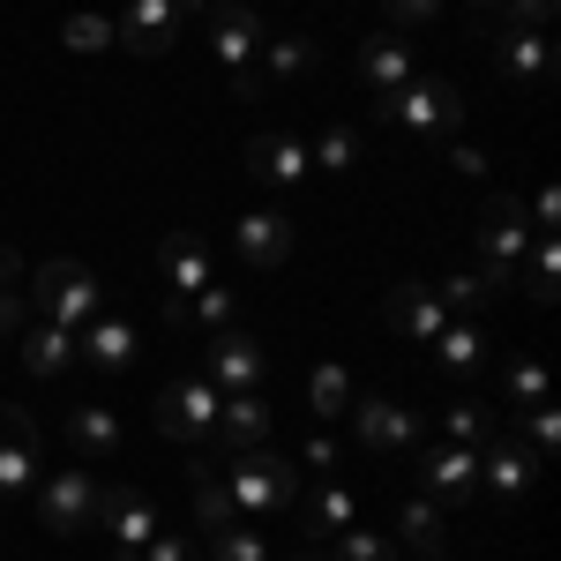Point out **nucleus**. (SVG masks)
Masks as SVG:
<instances>
[{"instance_id":"1","label":"nucleus","mask_w":561,"mask_h":561,"mask_svg":"<svg viewBox=\"0 0 561 561\" xmlns=\"http://www.w3.org/2000/svg\"><path fill=\"white\" fill-rule=\"evenodd\" d=\"M225 494H232V510L248 524H262V517H277L285 502H300V465H285L270 449H240L225 465Z\"/></svg>"},{"instance_id":"2","label":"nucleus","mask_w":561,"mask_h":561,"mask_svg":"<svg viewBox=\"0 0 561 561\" xmlns=\"http://www.w3.org/2000/svg\"><path fill=\"white\" fill-rule=\"evenodd\" d=\"M375 121H389L404 135H457L465 128V98H457L449 76H412L404 90L375 98Z\"/></svg>"},{"instance_id":"3","label":"nucleus","mask_w":561,"mask_h":561,"mask_svg":"<svg viewBox=\"0 0 561 561\" xmlns=\"http://www.w3.org/2000/svg\"><path fill=\"white\" fill-rule=\"evenodd\" d=\"M31 300H38L45 322H60V330H83L105 314V293H98V277H90L83 262H38L31 270Z\"/></svg>"},{"instance_id":"4","label":"nucleus","mask_w":561,"mask_h":561,"mask_svg":"<svg viewBox=\"0 0 561 561\" xmlns=\"http://www.w3.org/2000/svg\"><path fill=\"white\" fill-rule=\"evenodd\" d=\"M262 15H255V0H210V45H217V60L232 68V83L255 98L262 90V68H255V53H262Z\"/></svg>"},{"instance_id":"5","label":"nucleus","mask_w":561,"mask_h":561,"mask_svg":"<svg viewBox=\"0 0 561 561\" xmlns=\"http://www.w3.org/2000/svg\"><path fill=\"white\" fill-rule=\"evenodd\" d=\"M524 255H531V217H524V203L517 195H486V210H479V262H486V277L510 285Z\"/></svg>"},{"instance_id":"6","label":"nucleus","mask_w":561,"mask_h":561,"mask_svg":"<svg viewBox=\"0 0 561 561\" xmlns=\"http://www.w3.org/2000/svg\"><path fill=\"white\" fill-rule=\"evenodd\" d=\"M158 277H165V293H173V307H165V322H173V330H187V300H195L203 285H217L210 240H203V232H173V240L158 248Z\"/></svg>"},{"instance_id":"7","label":"nucleus","mask_w":561,"mask_h":561,"mask_svg":"<svg viewBox=\"0 0 561 561\" xmlns=\"http://www.w3.org/2000/svg\"><path fill=\"white\" fill-rule=\"evenodd\" d=\"M105 524V547H113V561H142V547L158 539V510L135 494V486H98V517Z\"/></svg>"},{"instance_id":"8","label":"nucleus","mask_w":561,"mask_h":561,"mask_svg":"<svg viewBox=\"0 0 561 561\" xmlns=\"http://www.w3.org/2000/svg\"><path fill=\"white\" fill-rule=\"evenodd\" d=\"M270 375V352L248 337V330H210V352H203V382L217 397H240V389H262Z\"/></svg>"},{"instance_id":"9","label":"nucleus","mask_w":561,"mask_h":561,"mask_svg":"<svg viewBox=\"0 0 561 561\" xmlns=\"http://www.w3.org/2000/svg\"><path fill=\"white\" fill-rule=\"evenodd\" d=\"M210 427H217V389L203 382V375H187V382H165L158 389V434L165 442H210Z\"/></svg>"},{"instance_id":"10","label":"nucleus","mask_w":561,"mask_h":561,"mask_svg":"<svg viewBox=\"0 0 561 561\" xmlns=\"http://www.w3.org/2000/svg\"><path fill=\"white\" fill-rule=\"evenodd\" d=\"M38 517L45 531H90V517H98V472H83V465H60V472L38 486Z\"/></svg>"},{"instance_id":"11","label":"nucleus","mask_w":561,"mask_h":561,"mask_svg":"<svg viewBox=\"0 0 561 561\" xmlns=\"http://www.w3.org/2000/svg\"><path fill=\"white\" fill-rule=\"evenodd\" d=\"M23 494H38V427H31V412H0V502H23Z\"/></svg>"},{"instance_id":"12","label":"nucleus","mask_w":561,"mask_h":561,"mask_svg":"<svg viewBox=\"0 0 561 561\" xmlns=\"http://www.w3.org/2000/svg\"><path fill=\"white\" fill-rule=\"evenodd\" d=\"M352 420H359V449L367 457H412L420 449V420L404 404H389V397H359Z\"/></svg>"},{"instance_id":"13","label":"nucleus","mask_w":561,"mask_h":561,"mask_svg":"<svg viewBox=\"0 0 561 561\" xmlns=\"http://www.w3.org/2000/svg\"><path fill=\"white\" fill-rule=\"evenodd\" d=\"M180 0H128V15L113 23V45H128V53H142V60H158L165 45H180Z\"/></svg>"},{"instance_id":"14","label":"nucleus","mask_w":561,"mask_h":561,"mask_svg":"<svg viewBox=\"0 0 561 561\" xmlns=\"http://www.w3.org/2000/svg\"><path fill=\"white\" fill-rule=\"evenodd\" d=\"M412 465H420L434 502H465V494L479 486V449L472 442H434V449H420Z\"/></svg>"},{"instance_id":"15","label":"nucleus","mask_w":561,"mask_h":561,"mask_svg":"<svg viewBox=\"0 0 561 561\" xmlns=\"http://www.w3.org/2000/svg\"><path fill=\"white\" fill-rule=\"evenodd\" d=\"M270 427H277V420H270V404H262V389H240V397H217V449H232V457H240V449H262V442H270Z\"/></svg>"},{"instance_id":"16","label":"nucleus","mask_w":561,"mask_h":561,"mask_svg":"<svg viewBox=\"0 0 561 561\" xmlns=\"http://www.w3.org/2000/svg\"><path fill=\"white\" fill-rule=\"evenodd\" d=\"M232 248H240V262H248V270H277V262L293 255V217L248 210L240 225H232Z\"/></svg>"},{"instance_id":"17","label":"nucleus","mask_w":561,"mask_h":561,"mask_svg":"<svg viewBox=\"0 0 561 561\" xmlns=\"http://www.w3.org/2000/svg\"><path fill=\"white\" fill-rule=\"evenodd\" d=\"M15 359H23V375H38V382H53V375H68L76 367V330H60V322H23V345H15Z\"/></svg>"},{"instance_id":"18","label":"nucleus","mask_w":561,"mask_h":561,"mask_svg":"<svg viewBox=\"0 0 561 561\" xmlns=\"http://www.w3.org/2000/svg\"><path fill=\"white\" fill-rule=\"evenodd\" d=\"M382 314L404 330V337H412V345H434V337H442V322H449V314H442V300H434V285H412V277H404V285H389Z\"/></svg>"},{"instance_id":"19","label":"nucleus","mask_w":561,"mask_h":561,"mask_svg":"<svg viewBox=\"0 0 561 561\" xmlns=\"http://www.w3.org/2000/svg\"><path fill=\"white\" fill-rule=\"evenodd\" d=\"M248 173L270 180V187H300L314 165H307V142H300V135H255V142H248Z\"/></svg>"},{"instance_id":"20","label":"nucleus","mask_w":561,"mask_h":561,"mask_svg":"<svg viewBox=\"0 0 561 561\" xmlns=\"http://www.w3.org/2000/svg\"><path fill=\"white\" fill-rule=\"evenodd\" d=\"M68 442H76V457L113 465V457H121V442H128V427H121V412H113V404H76V412H68Z\"/></svg>"},{"instance_id":"21","label":"nucleus","mask_w":561,"mask_h":561,"mask_svg":"<svg viewBox=\"0 0 561 561\" xmlns=\"http://www.w3.org/2000/svg\"><path fill=\"white\" fill-rule=\"evenodd\" d=\"M479 479L510 502V494H524V486L539 479V457H531L524 442H502V434H494V442H479Z\"/></svg>"},{"instance_id":"22","label":"nucleus","mask_w":561,"mask_h":561,"mask_svg":"<svg viewBox=\"0 0 561 561\" xmlns=\"http://www.w3.org/2000/svg\"><path fill=\"white\" fill-rule=\"evenodd\" d=\"M76 359L105 367V375H121V367H135V330L121 322V314H98V322L76 330Z\"/></svg>"},{"instance_id":"23","label":"nucleus","mask_w":561,"mask_h":561,"mask_svg":"<svg viewBox=\"0 0 561 561\" xmlns=\"http://www.w3.org/2000/svg\"><path fill=\"white\" fill-rule=\"evenodd\" d=\"M359 76H367V90L375 98H389V90H404L420 68H412V45H397V38H367L359 45Z\"/></svg>"},{"instance_id":"24","label":"nucleus","mask_w":561,"mask_h":561,"mask_svg":"<svg viewBox=\"0 0 561 561\" xmlns=\"http://www.w3.org/2000/svg\"><path fill=\"white\" fill-rule=\"evenodd\" d=\"M502 76H517V83H547V68H554V45H547V31H502Z\"/></svg>"},{"instance_id":"25","label":"nucleus","mask_w":561,"mask_h":561,"mask_svg":"<svg viewBox=\"0 0 561 561\" xmlns=\"http://www.w3.org/2000/svg\"><path fill=\"white\" fill-rule=\"evenodd\" d=\"M322 53H314V38L307 31H285V38H262V53H255V68H262V83L277 76V83H293V76H307Z\"/></svg>"},{"instance_id":"26","label":"nucleus","mask_w":561,"mask_h":561,"mask_svg":"<svg viewBox=\"0 0 561 561\" xmlns=\"http://www.w3.org/2000/svg\"><path fill=\"white\" fill-rule=\"evenodd\" d=\"M442 531H449V517H442L434 494H412V502L397 510V539H404L412 554H442Z\"/></svg>"},{"instance_id":"27","label":"nucleus","mask_w":561,"mask_h":561,"mask_svg":"<svg viewBox=\"0 0 561 561\" xmlns=\"http://www.w3.org/2000/svg\"><path fill=\"white\" fill-rule=\"evenodd\" d=\"M187 494H195V524H203V531H225V524H248L240 510H232V494H225V479H217L210 465H195V472H187Z\"/></svg>"},{"instance_id":"28","label":"nucleus","mask_w":561,"mask_h":561,"mask_svg":"<svg viewBox=\"0 0 561 561\" xmlns=\"http://www.w3.org/2000/svg\"><path fill=\"white\" fill-rule=\"evenodd\" d=\"M434 359H442L449 375H472L479 359H486V337H479V322L449 314V322H442V337H434Z\"/></svg>"},{"instance_id":"29","label":"nucleus","mask_w":561,"mask_h":561,"mask_svg":"<svg viewBox=\"0 0 561 561\" xmlns=\"http://www.w3.org/2000/svg\"><path fill=\"white\" fill-rule=\"evenodd\" d=\"M352 517H359L352 486H314V494H307V531H314V539H337V531H352Z\"/></svg>"},{"instance_id":"30","label":"nucleus","mask_w":561,"mask_h":561,"mask_svg":"<svg viewBox=\"0 0 561 561\" xmlns=\"http://www.w3.org/2000/svg\"><path fill=\"white\" fill-rule=\"evenodd\" d=\"M494 293H502V285H494L486 270H457V277H442V285H434L442 314H479V307L494 300Z\"/></svg>"},{"instance_id":"31","label":"nucleus","mask_w":561,"mask_h":561,"mask_svg":"<svg viewBox=\"0 0 561 561\" xmlns=\"http://www.w3.org/2000/svg\"><path fill=\"white\" fill-rule=\"evenodd\" d=\"M352 158H359V135H352V128H314L307 165H322V173H352Z\"/></svg>"},{"instance_id":"32","label":"nucleus","mask_w":561,"mask_h":561,"mask_svg":"<svg viewBox=\"0 0 561 561\" xmlns=\"http://www.w3.org/2000/svg\"><path fill=\"white\" fill-rule=\"evenodd\" d=\"M307 404H314L322 420L352 412V375H345V367H314V375H307Z\"/></svg>"},{"instance_id":"33","label":"nucleus","mask_w":561,"mask_h":561,"mask_svg":"<svg viewBox=\"0 0 561 561\" xmlns=\"http://www.w3.org/2000/svg\"><path fill=\"white\" fill-rule=\"evenodd\" d=\"M442 442H494V420H486V404H472V397H457L449 412H442Z\"/></svg>"},{"instance_id":"34","label":"nucleus","mask_w":561,"mask_h":561,"mask_svg":"<svg viewBox=\"0 0 561 561\" xmlns=\"http://www.w3.org/2000/svg\"><path fill=\"white\" fill-rule=\"evenodd\" d=\"M210 561H270V539L255 524H225V531H210Z\"/></svg>"},{"instance_id":"35","label":"nucleus","mask_w":561,"mask_h":561,"mask_svg":"<svg viewBox=\"0 0 561 561\" xmlns=\"http://www.w3.org/2000/svg\"><path fill=\"white\" fill-rule=\"evenodd\" d=\"M60 45H68V53H105V45H113V15H68V23H60Z\"/></svg>"},{"instance_id":"36","label":"nucleus","mask_w":561,"mask_h":561,"mask_svg":"<svg viewBox=\"0 0 561 561\" xmlns=\"http://www.w3.org/2000/svg\"><path fill=\"white\" fill-rule=\"evenodd\" d=\"M531 240H539V255H531V285H524V293L547 307L554 300V277H561V248H554V232H531Z\"/></svg>"},{"instance_id":"37","label":"nucleus","mask_w":561,"mask_h":561,"mask_svg":"<svg viewBox=\"0 0 561 561\" xmlns=\"http://www.w3.org/2000/svg\"><path fill=\"white\" fill-rule=\"evenodd\" d=\"M187 322H203V330H232V293H225V285H203V293L187 300Z\"/></svg>"},{"instance_id":"38","label":"nucleus","mask_w":561,"mask_h":561,"mask_svg":"<svg viewBox=\"0 0 561 561\" xmlns=\"http://www.w3.org/2000/svg\"><path fill=\"white\" fill-rule=\"evenodd\" d=\"M524 412H531V420H524V449L547 465V457H554V397H547V404H524Z\"/></svg>"},{"instance_id":"39","label":"nucleus","mask_w":561,"mask_h":561,"mask_svg":"<svg viewBox=\"0 0 561 561\" xmlns=\"http://www.w3.org/2000/svg\"><path fill=\"white\" fill-rule=\"evenodd\" d=\"M330 561H389V539L352 524V531H337V554H330Z\"/></svg>"},{"instance_id":"40","label":"nucleus","mask_w":561,"mask_h":561,"mask_svg":"<svg viewBox=\"0 0 561 561\" xmlns=\"http://www.w3.org/2000/svg\"><path fill=\"white\" fill-rule=\"evenodd\" d=\"M510 397L517 404H547V367L539 359H510Z\"/></svg>"},{"instance_id":"41","label":"nucleus","mask_w":561,"mask_h":561,"mask_svg":"<svg viewBox=\"0 0 561 561\" xmlns=\"http://www.w3.org/2000/svg\"><path fill=\"white\" fill-rule=\"evenodd\" d=\"M142 561H195V539H187V531H158V539L142 547Z\"/></svg>"},{"instance_id":"42","label":"nucleus","mask_w":561,"mask_h":561,"mask_svg":"<svg viewBox=\"0 0 561 561\" xmlns=\"http://www.w3.org/2000/svg\"><path fill=\"white\" fill-rule=\"evenodd\" d=\"M554 8H561V0H510V23H517V31H547Z\"/></svg>"},{"instance_id":"43","label":"nucleus","mask_w":561,"mask_h":561,"mask_svg":"<svg viewBox=\"0 0 561 561\" xmlns=\"http://www.w3.org/2000/svg\"><path fill=\"white\" fill-rule=\"evenodd\" d=\"M389 23H427V15H442V0H382Z\"/></svg>"},{"instance_id":"44","label":"nucleus","mask_w":561,"mask_h":561,"mask_svg":"<svg viewBox=\"0 0 561 561\" xmlns=\"http://www.w3.org/2000/svg\"><path fill=\"white\" fill-rule=\"evenodd\" d=\"M300 465H314V472H330V465H337V449H330V434H314V442H307V449H300Z\"/></svg>"},{"instance_id":"45","label":"nucleus","mask_w":561,"mask_h":561,"mask_svg":"<svg viewBox=\"0 0 561 561\" xmlns=\"http://www.w3.org/2000/svg\"><path fill=\"white\" fill-rule=\"evenodd\" d=\"M449 165H457V173H472V180H479V173H486V158H479L472 142H457V158H449Z\"/></svg>"},{"instance_id":"46","label":"nucleus","mask_w":561,"mask_h":561,"mask_svg":"<svg viewBox=\"0 0 561 561\" xmlns=\"http://www.w3.org/2000/svg\"><path fill=\"white\" fill-rule=\"evenodd\" d=\"M0 330H23V300L15 293H0Z\"/></svg>"},{"instance_id":"47","label":"nucleus","mask_w":561,"mask_h":561,"mask_svg":"<svg viewBox=\"0 0 561 561\" xmlns=\"http://www.w3.org/2000/svg\"><path fill=\"white\" fill-rule=\"evenodd\" d=\"M472 8H494V0H472Z\"/></svg>"},{"instance_id":"48","label":"nucleus","mask_w":561,"mask_h":561,"mask_svg":"<svg viewBox=\"0 0 561 561\" xmlns=\"http://www.w3.org/2000/svg\"><path fill=\"white\" fill-rule=\"evenodd\" d=\"M412 561H434V554H412Z\"/></svg>"},{"instance_id":"49","label":"nucleus","mask_w":561,"mask_h":561,"mask_svg":"<svg viewBox=\"0 0 561 561\" xmlns=\"http://www.w3.org/2000/svg\"><path fill=\"white\" fill-rule=\"evenodd\" d=\"M300 561H314V554H300Z\"/></svg>"}]
</instances>
